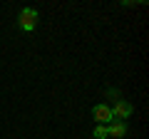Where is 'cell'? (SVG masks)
<instances>
[{"mask_svg": "<svg viewBox=\"0 0 149 139\" xmlns=\"http://www.w3.org/2000/svg\"><path fill=\"white\" fill-rule=\"evenodd\" d=\"M109 109H112V119H117V122H127V119L134 114V107L127 99H117L114 107H109Z\"/></svg>", "mask_w": 149, "mask_h": 139, "instance_id": "obj_2", "label": "cell"}, {"mask_svg": "<svg viewBox=\"0 0 149 139\" xmlns=\"http://www.w3.org/2000/svg\"><path fill=\"white\" fill-rule=\"evenodd\" d=\"M107 97H109V99H114V102H117L119 97H122V92H119L117 87H109V90H107Z\"/></svg>", "mask_w": 149, "mask_h": 139, "instance_id": "obj_6", "label": "cell"}, {"mask_svg": "<svg viewBox=\"0 0 149 139\" xmlns=\"http://www.w3.org/2000/svg\"><path fill=\"white\" fill-rule=\"evenodd\" d=\"M92 117H95V122L97 124H109L112 122V109H109V104H104V102H102V104H95V107H92Z\"/></svg>", "mask_w": 149, "mask_h": 139, "instance_id": "obj_3", "label": "cell"}, {"mask_svg": "<svg viewBox=\"0 0 149 139\" xmlns=\"http://www.w3.org/2000/svg\"><path fill=\"white\" fill-rule=\"evenodd\" d=\"M107 137H112V139L127 137V122H117V119H112V122L107 124Z\"/></svg>", "mask_w": 149, "mask_h": 139, "instance_id": "obj_4", "label": "cell"}, {"mask_svg": "<svg viewBox=\"0 0 149 139\" xmlns=\"http://www.w3.org/2000/svg\"><path fill=\"white\" fill-rule=\"evenodd\" d=\"M37 10L35 8H22L20 10V15H17V25H20V30H25V32H32L37 27Z\"/></svg>", "mask_w": 149, "mask_h": 139, "instance_id": "obj_1", "label": "cell"}, {"mask_svg": "<svg viewBox=\"0 0 149 139\" xmlns=\"http://www.w3.org/2000/svg\"><path fill=\"white\" fill-rule=\"evenodd\" d=\"M92 137H95V139H107V127H104V124H95Z\"/></svg>", "mask_w": 149, "mask_h": 139, "instance_id": "obj_5", "label": "cell"}]
</instances>
